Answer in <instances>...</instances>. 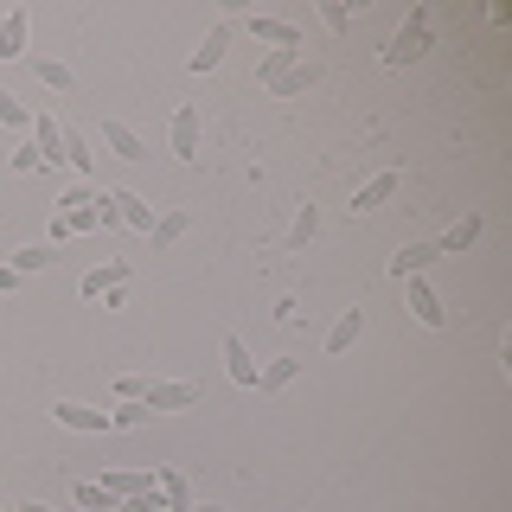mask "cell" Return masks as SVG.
<instances>
[{
	"label": "cell",
	"instance_id": "cell-19",
	"mask_svg": "<svg viewBox=\"0 0 512 512\" xmlns=\"http://www.w3.org/2000/svg\"><path fill=\"white\" fill-rule=\"evenodd\" d=\"M480 224H487V218H480V212H461L455 224H448V237H442L436 250H442V256H461V250H468L474 237H480Z\"/></svg>",
	"mask_w": 512,
	"mask_h": 512
},
{
	"label": "cell",
	"instance_id": "cell-24",
	"mask_svg": "<svg viewBox=\"0 0 512 512\" xmlns=\"http://www.w3.org/2000/svg\"><path fill=\"white\" fill-rule=\"evenodd\" d=\"M71 500L84 506V512H116V500H109V493L96 487V480H77V487H71Z\"/></svg>",
	"mask_w": 512,
	"mask_h": 512
},
{
	"label": "cell",
	"instance_id": "cell-7",
	"mask_svg": "<svg viewBox=\"0 0 512 512\" xmlns=\"http://www.w3.org/2000/svg\"><path fill=\"white\" fill-rule=\"evenodd\" d=\"M52 416L64 429H84V436H103L109 429V410H90V404H71V397H64V404H52Z\"/></svg>",
	"mask_w": 512,
	"mask_h": 512
},
{
	"label": "cell",
	"instance_id": "cell-23",
	"mask_svg": "<svg viewBox=\"0 0 512 512\" xmlns=\"http://www.w3.org/2000/svg\"><path fill=\"white\" fill-rule=\"evenodd\" d=\"M58 256H52V244H26V250H13V269L20 276H32V269H52Z\"/></svg>",
	"mask_w": 512,
	"mask_h": 512
},
{
	"label": "cell",
	"instance_id": "cell-6",
	"mask_svg": "<svg viewBox=\"0 0 512 512\" xmlns=\"http://www.w3.org/2000/svg\"><path fill=\"white\" fill-rule=\"evenodd\" d=\"M32 148H39L45 167H58V160H64V128L52 122V109H39V116H32Z\"/></svg>",
	"mask_w": 512,
	"mask_h": 512
},
{
	"label": "cell",
	"instance_id": "cell-35",
	"mask_svg": "<svg viewBox=\"0 0 512 512\" xmlns=\"http://www.w3.org/2000/svg\"><path fill=\"white\" fill-rule=\"evenodd\" d=\"M0 20H7V13H0Z\"/></svg>",
	"mask_w": 512,
	"mask_h": 512
},
{
	"label": "cell",
	"instance_id": "cell-29",
	"mask_svg": "<svg viewBox=\"0 0 512 512\" xmlns=\"http://www.w3.org/2000/svg\"><path fill=\"white\" fill-rule=\"evenodd\" d=\"M314 231H320V212H314V205H301V212H295V231H288V244L301 250V244H308Z\"/></svg>",
	"mask_w": 512,
	"mask_h": 512
},
{
	"label": "cell",
	"instance_id": "cell-18",
	"mask_svg": "<svg viewBox=\"0 0 512 512\" xmlns=\"http://www.w3.org/2000/svg\"><path fill=\"white\" fill-rule=\"evenodd\" d=\"M154 487H160V500H167V512L192 506V480H186L180 468H154Z\"/></svg>",
	"mask_w": 512,
	"mask_h": 512
},
{
	"label": "cell",
	"instance_id": "cell-15",
	"mask_svg": "<svg viewBox=\"0 0 512 512\" xmlns=\"http://www.w3.org/2000/svg\"><path fill=\"white\" fill-rule=\"evenodd\" d=\"M224 52H231V26H212V32H205V45H199V52H192V71H218V64H224Z\"/></svg>",
	"mask_w": 512,
	"mask_h": 512
},
{
	"label": "cell",
	"instance_id": "cell-34",
	"mask_svg": "<svg viewBox=\"0 0 512 512\" xmlns=\"http://www.w3.org/2000/svg\"><path fill=\"white\" fill-rule=\"evenodd\" d=\"M13 512H52V506H39V500H26V506H13Z\"/></svg>",
	"mask_w": 512,
	"mask_h": 512
},
{
	"label": "cell",
	"instance_id": "cell-10",
	"mask_svg": "<svg viewBox=\"0 0 512 512\" xmlns=\"http://www.w3.org/2000/svg\"><path fill=\"white\" fill-rule=\"evenodd\" d=\"M404 288H410V314H416V320H423V327H442V320H448V314H442V301H436V288H429L423 276H404Z\"/></svg>",
	"mask_w": 512,
	"mask_h": 512
},
{
	"label": "cell",
	"instance_id": "cell-1",
	"mask_svg": "<svg viewBox=\"0 0 512 512\" xmlns=\"http://www.w3.org/2000/svg\"><path fill=\"white\" fill-rule=\"evenodd\" d=\"M429 52V7H410V20L397 26V39L384 45V64H391V71H404V64H416Z\"/></svg>",
	"mask_w": 512,
	"mask_h": 512
},
{
	"label": "cell",
	"instance_id": "cell-31",
	"mask_svg": "<svg viewBox=\"0 0 512 512\" xmlns=\"http://www.w3.org/2000/svg\"><path fill=\"white\" fill-rule=\"evenodd\" d=\"M45 160H39V148H32V141H20V148H13V173H39Z\"/></svg>",
	"mask_w": 512,
	"mask_h": 512
},
{
	"label": "cell",
	"instance_id": "cell-28",
	"mask_svg": "<svg viewBox=\"0 0 512 512\" xmlns=\"http://www.w3.org/2000/svg\"><path fill=\"white\" fill-rule=\"evenodd\" d=\"M295 58H301V52H263V64H256V84H276V77H282Z\"/></svg>",
	"mask_w": 512,
	"mask_h": 512
},
{
	"label": "cell",
	"instance_id": "cell-11",
	"mask_svg": "<svg viewBox=\"0 0 512 512\" xmlns=\"http://www.w3.org/2000/svg\"><path fill=\"white\" fill-rule=\"evenodd\" d=\"M359 333H365V308H346L340 320H333V333H327V359L352 352V346H359Z\"/></svg>",
	"mask_w": 512,
	"mask_h": 512
},
{
	"label": "cell",
	"instance_id": "cell-21",
	"mask_svg": "<svg viewBox=\"0 0 512 512\" xmlns=\"http://www.w3.org/2000/svg\"><path fill=\"white\" fill-rule=\"evenodd\" d=\"M186 231H192V218H186V212H160L148 237H154V250H173V244H180Z\"/></svg>",
	"mask_w": 512,
	"mask_h": 512
},
{
	"label": "cell",
	"instance_id": "cell-5",
	"mask_svg": "<svg viewBox=\"0 0 512 512\" xmlns=\"http://www.w3.org/2000/svg\"><path fill=\"white\" fill-rule=\"evenodd\" d=\"M397 186H404V173H397V167H384V173H372V180L359 186V199H352V212H378L384 199H397Z\"/></svg>",
	"mask_w": 512,
	"mask_h": 512
},
{
	"label": "cell",
	"instance_id": "cell-27",
	"mask_svg": "<svg viewBox=\"0 0 512 512\" xmlns=\"http://www.w3.org/2000/svg\"><path fill=\"white\" fill-rule=\"evenodd\" d=\"M64 160H71V167L84 173V180L96 173V154H90V141H84V135H64Z\"/></svg>",
	"mask_w": 512,
	"mask_h": 512
},
{
	"label": "cell",
	"instance_id": "cell-17",
	"mask_svg": "<svg viewBox=\"0 0 512 512\" xmlns=\"http://www.w3.org/2000/svg\"><path fill=\"white\" fill-rule=\"evenodd\" d=\"M103 148H116L122 160H148V141H141L128 122H103Z\"/></svg>",
	"mask_w": 512,
	"mask_h": 512
},
{
	"label": "cell",
	"instance_id": "cell-2",
	"mask_svg": "<svg viewBox=\"0 0 512 512\" xmlns=\"http://www.w3.org/2000/svg\"><path fill=\"white\" fill-rule=\"evenodd\" d=\"M250 39L269 45V52H301V26L276 20V13H250Z\"/></svg>",
	"mask_w": 512,
	"mask_h": 512
},
{
	"label": "cell",
	"instance_id": "cell-32",
	"mask_svg": "<svg viewBox=\"0 0 512 512\" xmlns=\"http://www.w3.org/2000/svg\"><path fill=\"white\" fill-rule=\"evenodd\" d=\"M141 391H148V378H141V372H122V378H116V397H122V404H135Z\"/></svg>",
	"mask_w": 512,
	"mask_h": 512
},
{
	"label": "cell",
	"instance_id": "cell-8",
	"mask_svg": "<svg viewBox=\"0 0 512 512\" xmlns=\"http://www.w3.org/2000/svg\"><path fill=\"white\" fill-rule=\"evenodd\" d=\"M224 372H231V384L256 391V359H250V346L237 340V333H224Z\"/></svg>",
	"mask_w": 512,
	"mask_h": 512
},
{
	"label": "cell",
	"instance_id": "cell-4",
	"mask_svg": "<svg viewBox=\"0 0 512 512\" xmlns=\"http://www.w3.org/2000/svg\"><path fill=\"white\" fill-rule=\"evenodd\" d=\"M167 141H173V154L180 160H199V109L180 103L173 109V128H167Z\"/></svg>",
	"mask_w": 512,
	"mask_h": 512
},
{
	"label": "cell",
	"instance_id": "cell-25",
	"mask_svg": "<svg viewBox=\"0 0 512 512\" xmlns=\"http://www.w3.org/2000/svg\"><path fill=\"white\" fill-rule=\"evenodd\" d=\"M32 71H39V84H45V90H71V64H58V58H32Z\"/></svg>",
	"mask_w": 512,
	"mask_h": 512
},
{
	"label": "cell",
	"instance_id": "cell-9",
	"mask_svg": "<svg viewBox=\"0 0 512 512\" xmlns=\"http://www.w3.org/2000/svg\"><path fill=\"white\" fill-rule=\"evenodd\" d=\"M26 32H32V13L7 7V20H0V58H26Z\"/></svg>",
	"mask_w": 512,
	"mask_h": 512
},
{
	"label": "cell",
	"instance_id": "cell-16",
	"mask_svg": "<svg viewBox=\"0 0 512 512\" xmlns=\"http://www.w3.org/2000/svg\"><path fill=\"white\" fill-rule=\"evenodd\" d=\"M109 205H116V224L154 231V205H148V199H135V192H109Z\"/></svg>",
	"mask_w": 512,
	"mask_h": 512
},
{
	"label": "cell",
	"instance_id": "cell-20",
	"mask_svg": "<svg viewBox=\"0 0 512 512\" xmlns=\"http://www.w3.org/2000/svg\"><path fill=\"white\" fill-rule=\"evenodd\" d=\"M436 256H442L436 244H410V250H397V256H391V276H423Z\"/></svg>",
	"mask_w": 512,
	"mask_h": 512
},
{
	"label": "cell",
	"instance_id": "cell-22",
	"mask_svg": "<svg viewBox=\"0 0 512 512\" xmlns=\"http://www.w3.org/2000/svg\"><path fill=\"white\" fill-rule=\"evenodd\" d=\"M314 77H320V64H288V71H282L269 90H276V96H301V90L314 84Z\"/></svg>",
	"mask_w": 512,
	"mask_h": 512
},
{
	"label": "cell",
	"instance_id": "cell-14",
	"mask_svg": "<svg viewBox=\"0 0 512 512\" xmlns=\"http://www.w3.org/2000/svg\"><path fill=\"white\" fill-rule=\"evenodd\" d=\"M128 276H135V269H128L122 256H116V263H103V269H90V276H84V295H90V301H103L109 288H128Z\"/></svg>",
	"mask_w": 512,
	"mask_h": 512
},
{
	"label": "cell",
	"instance_id": "cell-33",
	"mask_svg": "<svg viewBox=\"0 0 512 512\" xmlns=\"http://www.w3.org/2000/svg\"><path fill=\"white\" fill-rule=\"evenodd\" d=\"M26 276H20V269H13V263H0V295H13V288H20Z\"/></svg>",
	"mask_w": 512,
	"mask_h": 512
},
{
	"label": "cell",
	"instance_id": "cell-3",
	"mask_svg": "<svg viewBox=\"0 0 512 512\" xmlns=\"http://www.w3.org/2000/svg\"><path fill=\"white\" fill-rule=\"evenodd\" d=\"M141 404H148L154 416H160V410H192V404H199V384H192V378H167V384H148V391H141Z\"/></svg>",
	"mask_w": 512,
	"mask_h": 512
},
{
	"label": "cell",
	"instance_id": "cell-12",
	"mask_svg": "<svg viewBox=\"0 0 512 512\" xmlns=\"http://www.w3.org/2000/svg\"><path fill=\"white\" fill-rule=\"evenodd\" d=\"M295 378H301V359H269V365H256V391H263V397L288 391Z\"/></svg>",
	"mask_w": 512,
	"mask_h": 512
},
{
	"label": "cell",
	"instance_id": "cell-13",
	"mask_svg": "<svg viewBox=\"0 0 512 512\" xmlns=\"http://www.w3.org/2000/svg\"><path fill=\"white\" fill-rule=\"evenodd\" d=\"M148 487H154V468H116V474H103L109 500H128V493H148Z\"/></svg>",
	"mask_w": 512,
	"mask_h": 512
},
{
	"label": "cell",
	"instance_id": "cell-26",
	"mask_svg": "<svg viewBox=\"0 0 512 512\" xmlns=\"http://www.w3.org/2000/svg\"><path fill=\"white\" fill-rule=\"evenodd\" d=\"M0 128H32V109L13 90H0Z\"/></svg>",
	"mask_w": 512,
	"mask_h": 512
},
{
	"label": "cell",
	"instance_id": "cell-30",
	"mask_svg": "<svg viewBox=\"0 0 512 512\" xmlns=\"http://www.w3.org/2000/svg\"><path fill=\"white\" fill-rule=\"evenodd\" d=\"M148 404H141V397H135V404H122V410H109V429H135V423H148Z\"/></svg>",
	"mask_w": 512,
	"mask_h": 512
}]
</instances>
